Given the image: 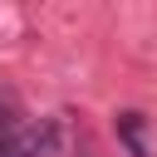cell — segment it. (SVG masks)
I'll return each mask as SVG.
<instances>
[{"label":"cell","mask_w":157,"mask_h":157,"mask_svg":"<svg viewBox=\"0 0 157 157\" xmlns=\"http://www.w3.org/2000/svg\"><path fill=\"white\" fill-rule=\"evenodd\" d=\"M0 157H59V123H20L0 137Z\"/></svg>","instance_id":"cell-1"},{"label":"cell","mask_w":157,"mask_h":157,"mask_svg":"<svg viewBox=\"0 0 157 157\" xmlns=\"http://www.w3.org/2000/svg\"><path fill=\"white\" fill-rule=\"evenodd\" d=\"M20 123H25V118H20V103H15V93H10V88H0V137H5V132H15Z\"/></svg>","instance_id":"cell-3"},{"label":"cell","mask_w":157,"mask_h":157,"mask_svg":"<svg viewBox=\"0 0 157 157\" xmlns=\"http://www.w3.org/2000/svg\"><path fill=\"white\" fill-rule=\"evenodd\" d=\"M118 132H123V142L132 147V157H147V147H142V123H137V113H123V118H118Z\"/></svg>","instance_id":"cell-2"}]
</instances>
